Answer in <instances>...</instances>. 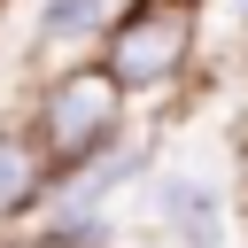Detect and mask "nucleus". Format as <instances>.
Listing matches in <instances>:
<instances>
[{
  "instance_id": "1",
  "label": "nucleus",
  "mask_w": 248,
  "mask_h": 248,
  "mask_svg": "<svg viewBox=\"0 0 248 248\" xmlns=\"http://www.w3.org/2000/svg\"><path fill=\"white\" fill-rule=\"evenodd\" d=\"M202 54V0H116L93 62L124 85V101H163L194 78Z\"/></svg>"
},
{
  "instance_id": "3",
  "label": "nucleus",
  "mask_w": 248,
  "mask_h": 248,
  "mask_svg": "<svg viewBox=\"0 0 248 248\" xmlns=\"http://www.w3.org/2000/svg\"><path fill=\"white\" fill-rule=\"evenodd\" d=\"M147 163H155V147H147V140H108L101 155H85V163L54 170V178H46V202H39L31 217H101V202H108L116 186H132Z\"/></svg>"
},
{
  "instance_id": "7",
  "label": "nucleus",
  "mask_w": 248,
  "mask_h": 248,
  "mask_svg": "<svg viewBox=\"0 0 248 248\" xmlns=\"http://www.w3.org/2000/svg\"><path fill=\"white\" fill-rule=\"evenodd\" d=\"M101 240H108L101 217H39L31 240H0V248H101Z\"/></svg>"
},
{
  "instance_id": "5",
  "label": "nucleus",
  "mask_w": 248,
  "mask_h": 248,
  "mask_svg": "<svg viewBox=\"0 0 248 248\" xmlns=\"http://www.w3.org/2000/svg\"><path fill=\"white\" fill-rule=\"evenodd\" d=\"M46 178H54V163L39 155V140L23 124H0V225L31 217L46 202Z\"/></svg>"
},
{
  "instance_id": "10",
  "label": "nucleus",
  "mask_w": 248,
  "mask_h": 248,
  "mask_svg": "<svg viewBox=\"0 0 248 248\" xmlns=\"http://www.w3.org/2000/svg\"><path fill=\"white\" fill-rule=\"evenodd\" d=\"M170 248H178V240H170Z\"/></svg>"
},
{
  "instance_id": "2",
  "label": "nucleus",
  "mask_w": 248,
  "mask_h": 248,
  "mask_svg": "<svg viewBox=\"0 0 248 248\" xmlns=\"http://www.w3.org/2000/svg\"><path fill=\"white\" fill-rule=\"evenodd\" d=\"M124 85L85 54V62H70V70H54L39 93H31V140H39V155L54 163V170H70V163H85V155H101L108 140H124Z\"/></svg>"
},
{
  "instance_id": "8",
  "label": "nucleus",
  "mask_w": 248,
  "mask_h": 248,
  "mask_svg": "<svg viewBox=\"0 0 248 248\" xmlns=\"http://www.w3.org/2000/svg\"><path fill=\"white\" fill-rule=\"evenodd\" d=\"M232 16H240V31H248V0H232Z\"/></svg>"
},
{
  "instance_id": "6",
  "label": "nucleus",
  "mask_w": 248,
  "mask_h": 248,
  "mask_svg": "<svg viewBox=\"0 0 248 248\" xmlns=\"http://www.w3.org/2000/svg\"><path fill=\"white\" fill-rule=\"evenodd\" d=\"M108 16H116V0H39V16H31V39H23V54H54V46H93V39L108 31Z\"/></svg>"
},
{
  "instance_id": "4",
  "label": "nucleus",
  "mask_w": 248,
  "mask_h": 248,
  "mask_svg": "<svg viewBox=\"0 0 248 248\" xmlns=\"http://www.w3.org/2000/svg\"><path fill=\"white\" fill-rule=\"evenodd\" d=\"M147 209H155V225H163L178 248H225V194H217L209 178L163 170V178L147 186Z\"/></svg>"
},
{
  "instance_id": "9",
  "label": "nucleus",
  "mask_w": 248,
  "mask_h": 248,
  "mask_svg": "<svg viewBox=\"0 0 248 248\" xmlns=\"http://www.w3.org/2000/svg\"><path fill=\"white\" fill-rule=\"evenodd\" d=\"M0 8H8V0H0Z\"/></svg>"
}]
</instances>
